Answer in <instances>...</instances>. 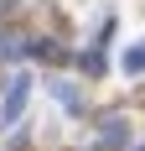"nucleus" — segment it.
Listing matches in <instances>:
<instances>
[{
	"instance_id": "f257e3e1",
	"label": "nucleus",
	"mask_w": 145,
	"mask_h": 151,
	"mask_svg": "<svg viewBox=\"0 0 145 151\" xmlns=\"http://www.w3.org/2000/svg\"><path fill=\"white\" fill-rule=\"evenodd\" d=\"M21 104H26V78H16L11 99H5V120H11V115H21Z\"/></svg>"
},
{
	"instance_id": "f03ea898",
	"label": "nucleus",
	"mask_w": 145,
	"mask_h": 151,
	"mask_svg": "<svg viewBox=\"0 0 145 151\" xmlns=\"http://www.w3.org/2000/svg\"><path fill=\"white\" fill-rule=\"evenodd\" d=\"M124 73H145V47H130L124 52Z\"/></svg>"
},
{
	"instance_id": "7ed1b4c3",
	"label": "nucleus",
	"mask_w": 145,
	"mask_h": 151,
	"mask_svg": "<svg viewBox=\"0 0 145 151\" xmlns=\"http://www.w3.org/2000/svg\"><path fill=\"white\" fill-rule=\"evenodd\" d=\"M104 141H109V146H124V120H109V125H104Z\"/></svg>"
}]
</instances>
